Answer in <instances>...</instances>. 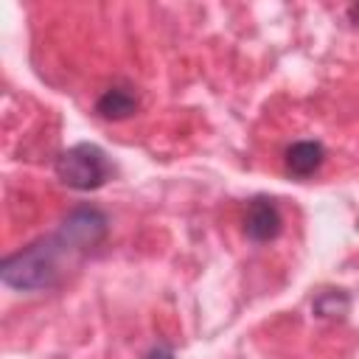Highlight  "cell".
Instances as JSON below:
<instances>
[{"mask_svg": "<svg viewBox=\"0 0 359 359\" xmlns=\"http://www.w3.org/2000/svg\"><path fill=\"white\" fill-rule=\"evenodd\" d=\"M109 160L95 143H76L56 160V177L73 191H95L109 180Z\"/></svg>", "mask_w": 359, "mask_h": 359, "instance_id": "cell-2", "label": "cell"}, {"mask_svg": "<svg viewBox=\"0 0 359 359\" xmlns=\"http://www.w3.org/2000/svg\"><path fill=\"white\" fill-rule=\"evenodd\" d=\"M325 160V149L320 140H297L286 149V171L297 180H309L320 171Z\"/></svg>", "mask_w": 359, "mask_h": 359, "instance_id": "cell-5", "label": "cell"}, {"mask_svg": "<svg viewBox=\"0 0 359 359\" xmlns=\"http://www.w3.org/2000/svg\"><path fill=\"white\" fill-rule=\"evenodd\" d=\"M280 210L272 199L266 196H255L250 205H247V216H244V233L252 238V241H272L278 233H280Z\"/></svg>", "mask_w": 359, "mask_h": 359, "instance_id": "cell-4", "label": "cell"}, {"mask_svg": "<svg viewBox=\"0 0 359 359\" xmlns=\"http://www.w3.org/2000/svg\"><path fill=\"white\" fill-rule=\"evenodd\" d=\"M146 359H174V351L165 348V345H157V348H151V351L146 353Z\"/></svg>", "mask_w": 359, "mask_h": 359, "instance_id": "cell-8", "label": "cell"}, {"mask_svg": "<svg viewBox=\"0 0 359 359\" xmlns=\"http://www.w3.org/2000/svg\"><path fill=\"white\" fill-rule=\"evenodd\" d=\"M65 252H76V250L59 233L48 241H36L28 250H20L3 261L0 266L3 283L11 289H22V292L48 289L59 280V261Z\"/></svg>", "mask_w": 359, "mask_h": 359, "instance_id": "cell-1", "label": "cell"}, {"mask_svg": "<svg viewBox=\"0 0 359 359\" xmlns=\"http://www.w3.org/2000/svg\"><path fill=\"white\" fill-rule=\"evenodd\" d=\"M314 309H317V314L331 317V314L348 309V297H345V294H337V292H323V294L314 300Z\"/></svg>", "mask_w": 359, "mask_h": 359, "instance_id": "cell-7", "label": "cell"}, {"mask_svg": "<svg viewBox=\"0 0 359 359\" xmlns=\"http://www.w3.org/2000/svg\"><path fill=\"white\" fill-rule=\"evenodd\" d=\"M59 236L76 250L84 252L107 236V216L98 208H76L59 227Z\"/></svg>", "mask_w": 359, "mask_h": 359, "instance_id": "cell-3", "label": "cell"}, {"mask_svg": "<svg viewBox=\"0 0 359 359\" xmlns=\"http://www.w3.org/2000/svg\"><path fill=\"white\" fill-rule=\"evenodd\" d=\"M137 109V95L126 87H109L95 101V112L107 121H123Z\"/></svg>", "mask_w": 359, "mask_h": 359, "instance_id": "cell-6", "label": "cell"}]
</instances>
